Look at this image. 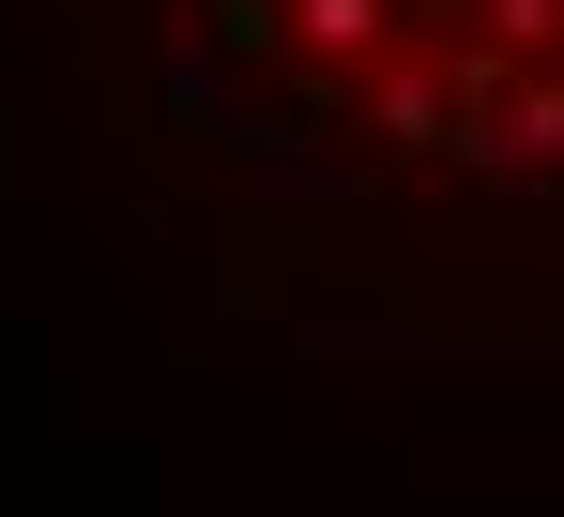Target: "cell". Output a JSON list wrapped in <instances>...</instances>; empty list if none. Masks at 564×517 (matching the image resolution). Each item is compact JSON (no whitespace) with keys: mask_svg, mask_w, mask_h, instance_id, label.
<instances>
[{"mask_svg":"<svg viewBox=\"0 0 564 517\" xmlns=\"http://www.w3.org/2000/svg\"><path fill=\"white\" fill-rule=\"evenodd\" d=\"M458 168L503 183V198H550L564 183V77H503L458 107Z\"/></svg>","mask_w":564,"mask_h":517,"instance_id":"1","label":"cell"},{"mask_svg":"<svg viewBox=\"0 0 564 517\" xmlns=\"http://www.w3.org/2000/svg\"><path fill=\"white\" fill-rule=\"evenodd\" d=\"M351 107H367V153H458V62H427V46H397Z\"/></svg>","mask_w":564,"mask_h":517,"instance_id":"2","label":"cell"},{"mask_svg":"<svg viewBox=\"0 0 564 517\" xmlns=\"http://www.w3.org/2000/svg\"><path fill=\"white\" fill-rule=\"evenodd\" d=\"M412 31V0H290V62L305 77H381Z\"/></svg>","mask_w":564,"mask_h":517,"instance_id":"3","label":"cell"},{"mask_svg":"<svg viewBox=\"0 0 564 517\" xmlns=\"http://www.w3.org/2000/svg\"><path fill=\"white\" fill-rule=\"evenodd\" d=\"M229 168L260 183V198H305V213H321V198H351V153H321V138H305V122H275V107H260V122H245V138H229Z\"/></svg>","mask_w":564,"mask_h":517,"instance_id":"4","label":"cell"},{"mask_svg":"<svg viewBox=\"0 0 564 517\" xmlns=\"http://www.w3.org/2000/svg\"><path fill=\"white\" fill-rule=\"evenodd\" d=\"M169 107H184V122H214V138H245V122H260L245 62H229V46H214L198 15H169Z\"/></svg>","mask_w":564,"mask_h":517,"instance_id":"5","label":"cell"},{"mask_svg":"<svg viewBox=\"0 0 564 517\" xmlns=\"http://www.w3.org/2000/svg\"><path fill=\"white\" fill-rule=\"evenodd\" d=\"M473 31H488V62H503V77H550V46H564V0H473Z\"/></svg>","mask_w":564,"mask_h":517,"instance_id":"6","label":"cell"}]
</instances>
